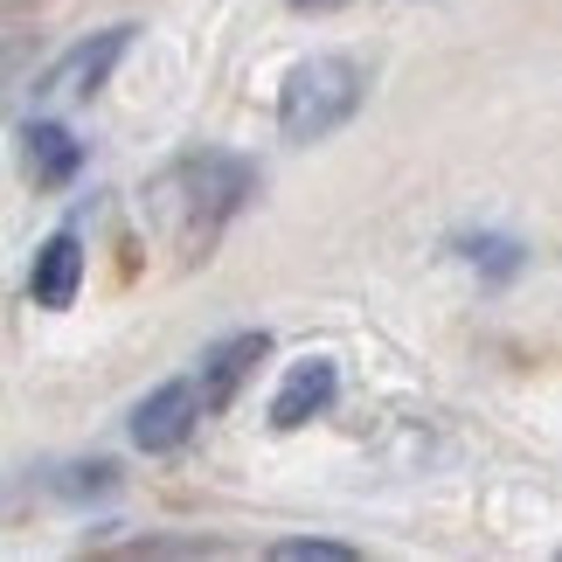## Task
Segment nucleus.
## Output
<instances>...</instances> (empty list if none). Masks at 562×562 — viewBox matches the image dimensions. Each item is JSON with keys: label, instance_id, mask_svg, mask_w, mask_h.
<instances>
[{"label": "nucleus", "instance_id": "1", "mask_svg": "<svg viewBox=\"0 0 562 562\" xmlns=\"http://www.w3.org/2000/svg\"><path fill=\"white\" fill-rule=\"evenodd\" d=\"M250 181H257V175H250L244 160H229V154H194V160H175L160 181H146L139 209H146V223H154L181 257H209V244L223 236V223L244 209Z\"/></svg>", "mask_w": 562, "mask_h": 562}, {"label": "nucleus", "instance_id": "2", "mask_svg": "<svg viewBox=\"0 0 562 562\" xmlns=\"http://www.w3.org/2000/svg\"><path fill=\"white\" fill-rule=\"evenodd\" d=\"M361 91H369V70L355 56H313L285 77V98H278V125L285 139H327L334 125L355 119Z\"/></svg>", "mask_w": 562, "mask_h": 562}, {"label": "nucleus", "instance_id": "3", "mask_svg": "<svg viewBox=\"0 0 562 562\" xmlns=\"http://www.w3.org/2000/svg\"><path fill=\"white\" fill-rule=\"evenodd\" d=\"M202 409H209L202 403V382H160L154 396L133 409V445L139 451H181Z\"/></svg>", "mask_w": 562, "mask_h": 562}, {"label": "nucleus", "instance_id": "4", "mask_svg": "<svg viewBox=\"0 0 562 562\" xmlns=\"http://www.w3.org/2000/svg\"><path fill=\"white\" fill-rule=\"evenodd\" d=\"M125 42H133V29H104L98 42H77V49L42 77V98H91L98 83L112 77V63L125 56Z\"/></svg>", "mask_w": 562, "mask_h": 562}, {"label": "nucleus", "instance_id": "5", "mask_svg": "<svg viewBox=\"0 0 562 562\" xmlns=\"http://www.w3.org/2000/svg\"><path fill=\"white\" fill-rule=\"evenodd\" d=\"M334 389H340V375H334V361H327V355H306V361H292V375L278 382V396H271V424H278V430H299V424H313L319 409L334 403Z\"/></svg>", "mask_w": 562, "mask_h": 562}, {"label": "nucleus", "instance_id": "6", "mask_svg": "<svg viewBox=\"0 0 562 562\" xmlns=\"http://www.w3.org/2000/svg\"><path fill=\"white\" fill-rule=\"evenodd\" d=\"M77 285H83V250H77V236L63 229V236H49V244L35 250L29 299H35V306H49V313H63L77 299Z\"/></svg>", "mask_w": 562, "mask_h": 562}, {"label": "nucleus", "instance_id": "7", "mask_svg": "<svg viewBox=\"0 0 562 562\" xmlns=\"http://www.w3.org/2000/svg\"><path fill=\"white\" fill-rule=\"evenodd\" d=\"M265 348H271L265 334H236V340H223V348L202 361V403H209V417L236 403V389H244V375L265 361Z\"/></svg>", "mask_w": 562, "mask_h": 562}, {"label": "nucleus", "instance_id": "8", "mask_svg": "<svg viewBox=\"0 0 562 562\" xmlns=\"http://www.w3.org/2000/svg\"><path fill=\"white\" fill-rule=\"evenodd\" d=\"M77 167H83V146L63 133V125H49V119L29 125V175H35L42 188H63Z\"/></svg>", "mask_w": 562, "mask_h": 562}, {"label": "nucleus", "instance_id": "9", "mask_svg": "<svg viewBox=\"0 0 562 562\" xmlns=\"http://www.w3.org/2000/svg\"><path fill=\"white\" fill-rule=\"evenodd\" d=\"M465 257H472V265H486V271H501V278L521 265V250H514L507 236H480V244H465Z\"/></svg>", "mask_w": 562, "mask_h": 562}, {"label": "nucleus", "instance_id": "10", "mask_svg": "<svg viewBox=\"0 0 562 562\" xmlns=\"http://www.w3.org/2000/svg\"><path fill=\"white\" fill-rule=\"evenodd\" d=\"M271 555L278 562H355V549H340V542H278Z\"/></svg>", "mask_w": 562, "mask_h": 562}, {"label": "nucleus", "instance_id": "11", "mask_svg": "<svg viewBox=\"0 0 562 562\" xmlns=\"http://www.w3.org/2000/svg\"><path fill=\"white\" fill-rule=\"evenodd\" d=\"M292 8H313V14H334V8H348V0H292Z\"/></svg>", "mask_w": 562, "mask_h": 562}]
</instances>
